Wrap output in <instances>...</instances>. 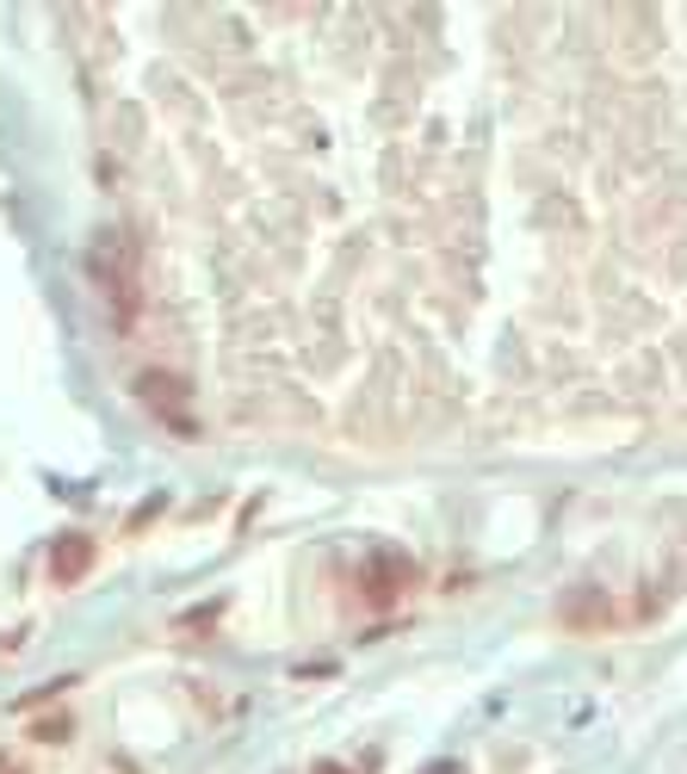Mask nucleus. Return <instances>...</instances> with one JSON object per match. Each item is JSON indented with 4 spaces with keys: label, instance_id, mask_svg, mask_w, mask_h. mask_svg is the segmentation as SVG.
<instances>
[{
    "label": "nucleus",
    "instance_id": "f257e3e1",
    "mask_svg": "<svg viewBox=\"0 0 687 774\" xmlns=\"http://www.w3.org/2000/svg\"><path fill=\"white\" fill-rule=\"evenodd\" d=\"M87 279H94L99 304L112 310L118 329H131L136 316H143V279H136V254H131V242H124L118 230L94 235V249H87Z\"/></svg>",
    "mask_w": 687,
    "mask_h": 774
},
{
    "label": "nucleus",
    "instance_id": "f03ea898",
    "mask_svg": "<svg viewBox=\"0 0 687 774\" xmlns=\"http://www.w3.org/2000/svg\"><path fill=\"white\" fill-rule=\"evenodd\" d=\"M360 589L372 607H397L409 589H415V558H402V552H372L360 564Z\"/></svg>",
    "mask_w": 687,
    "mask_h": 774
},
{
    "label": "nucleus",
    "instance_id": "7ed1b4c3",
    "mask_svg": "<svg viewBox=\"0 0 687 774\" xmlns=\"http://www.w3.org/2000/svg\"><path fill=\"white\" fill-rule=\"evenodd\" d=\"M94 558H99V545L87 540V533H57V540H50V564H44V570H50V582H57V589H75V582L94 570Z\"/></svg>",
    "mask_w": 687,
    "mask_h": 774
},
{
    "label": "nucleus",
    "instance_id": "20e7f679",
    "mask_svg": "<svg viewBox=\"0 0 687 774\" xmlns=\"http://www.w3.org/2000/svg\"><path fill=\"white\" fill-rule=\"evenodd\" d=\"M136 397L155 409V415H168V422H180V409L192 403V385L180 378V372H161V366H149V372H136Z\"/></svg>",
    "mask_w": 687,
    "mask_h": 774
},
{
    "label": "nucleus",
    "instance_id": "39448f33",
    "mask_svg": "<svg viewBox=\"0 0 687 774\" xmlns=\"http://www.w3.org/2000/svg\"><path fill=\"white\" fill-rule=\"evenodd\" d=\"M421 774H465V769H458V762H427Z\"/></svg>",
    "mask_w": 687,
    "mask_h": 774
},
{
    "label": "nucleus",
    "instance_id": "423d86ee",
    "mask_svg": "<svg viewBox=\"0 0 687 774\" xmlns=\"http://www.w3.org/2000/svg\"><path fill=\"white\" fill-rule=\"evenodd\" d=\"M310 774H347V769H341V762H316Z\"/></svg>",
    "mask_w": 687,
    "mask_h": 774
},
{
    "label": "nucleus",
    "instance_id": "0eeeda50",
    "mask_svg": "<svg viewBox=\"0 0 687 774\" xmlns=\"http://www.w3.org/2000/svg\"><path fill=\"white\" fill-rule=\"evenodd\" d=\"M0 774H20V769H0Z\"/></svg>",
    "mask_w": 687,
    "mask_h": 774
}]
</instances>
